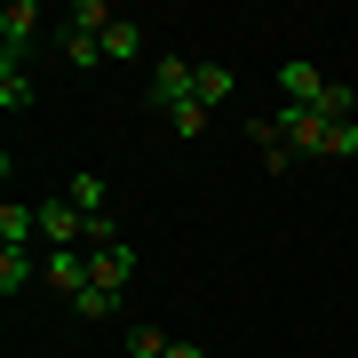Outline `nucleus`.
<instances>
[{
  "instance_id": "1",
  "label": "nucleus",
  "mask_w": 358,
  "mask_h": 358,
  "mask_svg": "<svg viewBox=\"0 0 358 358\" xmlns=\"http://www.w3.org/2000/svg\"><path fill=\"white\" fill-rule=\"evenodd\" d=\"M263 120L294 143V159H358V120H327V112H303V103H271Z\"/></svg>"
},
{
  "instance_id": "2",
  "label": "nucleus",
  "mask_w": 358,
  "mask_h": 358,
  "mask_svg": "<svg viewBox=\"0 0 358 358\" xmlns=\"http://www.w3.org/2000/svg\"><path fill=\"white\" fill-rule=\"evenodd\" d=\"M279 103H303V112H327V120H350V88H334V80L319 72V64H303V56H287V64H279Z\"/></svg>"
},
{
  "instance_id": "3",
  "label": "nucleus",
  "mask_w": 358,
  "mask_h": 358,
  "mask_svg": "<svg viewBox=\"0 0 358 358\" xmlns=\"http://www.w3.org/2000/svg\"><path fill=\"white\" fill-rule=\"evenodd\" d=\"M192 56H152V88H143V103H152V112L167 120V112H176V103H199L192 96Z\"/></svg>"
},
{
  "instance_id": "4",
  "label": "nucleus",
  "mask_w": 358,
  "mask_h": 358,
  "mask_svg": "<svg viewBox=\"0 0 358 358\" xmlns=\"http://www.w3.org/2000/svg\"><path fill=\"white\" fill-rule=\"evenodd\" d=\"M88 279H96L103 294H120V287L136 279V247H128V239H96V247H88Z\"/></svg>"
},
{
  "instance_id": "5",
  "label": "nucleus",
  "mask_w": 358,
  "mask_h": 358,
  "mask_svg": "<svg viewBox=\"0 0 358 358\" xmlns=\"http://www.w3.org/2000/svg\"><path fill=\"white\" fill-rule=\"evenodd\" d=\"M40 239L48 247H80L88 239V215H80L72 199H40Z\"/></svg>"
},
{
  "instance_id": "6",
  "label": "nucleus",
  "mask_w": 358,
  "mask_h": 358,
  "mask_svg": "<svg viewBox=\"0 0 358 358\" xmlns=\"http://www.w3.org/2000/svg\"><path fill=\"white\" fill-rule=\"evenodd\" d=\"M48 287L64 294V303H72L80 287H96V279H88V255H80V247H48Z\"/></svg>"
},
{
  "instance_id": "7",
  "label": "nucleus",
  "mask_w": 358,
  "mask_h": 358,
  "mask_svg": "<svg viewBox=\"0 0 358 358\" xmlns=\"http://www.w3.org/2000/svg\"><path fill=\"white\" fill-rule=\"evenodd\" d=\"M32 32H40V0H8V8H0V48L16 56Z\"/></svg>"
},
{
  "instance_id": "8",
  "label": "nucleus",
  "mask_w": 358,
  "mask_h": 358,
  "mask_svg": "<svg viewBox=\"0 0 358 358\" xmlns=\"http://www.w3.org/2000/svg\"><path fill=\"white\" fill-rule=\"evenodd\" d=\"M247 136H255V152H263V167H271V176H287V167H294V143L279 136V128H271V120L255 112V120H247Z\"/></svg>"
},
{
  "instance_id": "9",
  "label": "nucleus",
  "mask_w": 358,
  "mask_h": 358,
  "mask_svg": "<svg viewBox=\"0 0 358 358\" xmlns=\"http://www.w3.org/2000/svg\"><path fill=\"white\" fill-rule=\"evenodd\" d=\"M112 24H120V8H112V0H72V32H80V40H103Z\"/></svg>"
},
{
  "instance_id": "10",
  "label": "nucleus",
  "mask_w": 358,
  "mask_h": 358,
  "mask_svg": "<svg viewBox=\"0 0 358 358\" xmlns=\"http://www.w3.org/2000/svg\"><path fill=\"white\" fill-rule=\"evenodd\" d=\"M32 239H40V207H16L8 199V207H0V247H32Z\"/></svg>"
},
{
  "instance_id": "11",
  "label": "nucleus",
  "mask_w": 358,
  "mask_h": 358,
  "mask_svg": "<svg viewBox=\"0 0 358 358\" xmlns=\"http://www.w3.org/2000/svg\"><path fill=\"white\" fill-rule=\"evenodd\" d=\"M192 96H199V103H207V112H215V103H223V96H231V64H223V56H207V64H199V72H192Z\"/></svg>"
},
{
  "instance_id": "12",
  "label": "nucleus",
  "mask_w": 358,
  "mask_h": 358,
  "mask_svg": "<svg viewBox=\"0 0 358 358\" xmlns=\"http://www.w3.org/2000/svg\"><path fill=\"white\" fill-rule=\"evenodd\" d=\"M0 112H32V80L16 56H0Z\"/></svg>"
},
{
  "instance_id": "13",
  "label": "nucleus",
  "mask_w": 358,
  "mask_h": 358,
  "mask_svg": "<svg viewBox=\"0 0 358 358\" xmlns=\"http://www.w3.org/2000/svg\"><path fill=\"white\" fill-rule=\"evenodd\" d=\"M32 287V255L24 247H0V294H24Z\"/></svg>"
},
{
  "instance_id": "14",
  "label": "nucleus",
  "mask_w": 358,
  "mask_h": 358,
  "mask_svg": "<svg viewBox=\"0 0 358 358\" xmlns=\"http://www.w3.org/2000/svg\"><path fill=\"white\" fill-rule=\"evenodd\" d=\"M103 56H112V64H136V56H143V32L128 24V16H120V24L103 32Z\"/></svg>"
},
{
  "instance_id": "15",
  "label": "nucleus",
  "mask_w": 358,
  "mask_h": 358,
  "mask_svg": "<svg viewBox=\"0 0 358 358\" xmlns=\"http://www.w3.org/2000/svg\"><path fill=\"white\" fill-rule=\"evenodd\" d=\"M80 215H103V176H72V192H64Z\"/></svg>"
},
{
  "instance_id": "16",
  "label": "nucleus",
  "mask_w": 358,
  "mask_h": 358,
  "mask_svg": "<svg viewBox=\"0 0 358 358\" xmlns=\"http://www.w3.org/2000/svg\"><path fill=\"white\" fill-rule=\"evenodd\" d=\"M167 350H176V343H167L159 327H128V358H167Z\"/></svg>"
},
{
  "instance_id": "17",
  "label": "nucleus",
  "mask_w": 358,
  "mask_h": 358,
  "mask_svg": "<svg viewBox=\"0 0 358 358\" xmlns=\"http://www.w3.org/2000/svg\"><path fill=\"white\" fill-rule=\"evenodd\" d=\"M72 310H80V319H112V310H120V294H103V287H80V294H72Z\"/></svg>"
},
{
  "instance_id": "18",
  "label": "nucleus",
  "mask_w": 358,
  "mask_h": 358,
  "mask_svg": "<svg viewBox=\"0 0 358 358\" xmlns=\"http://www.w3.org/2000/svg\"><path fill=\"white\" fill-rule=\"evenodd\" d=\"M167 128H176V136H207V103H176Z\"/></svg>"
},
{
  "instance_id": "19",
  "label": "nucleus",
  "mask_w": 358,
  "mask_h": 358,
  "mask_svg": "<svg viewBox=\"0 0 358 358\" xmlns=\"http://www.w3.org/2000/svg\"><path fill=\"white\" fill-rule=\"evenodd\" d=\"M64 56H72L80 72H88V64H103V40H80V32H64Z\"/></svg>"
},
{
  "instance_id": "20",
  "label": "nucleus",
  "mask_w": 358,
  "mask_h": 358,
  "mask_svg": "<svg viewBox=\"0 0 358 358\" xmlns=\"http://www.w3.org/2000/svg\"><path fill=\"white\" fill-rule=\"evenodd\" d=\"M167 358H207V350H199V343H176V350H167Z\"/></svg>"
}]
</instances>
